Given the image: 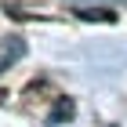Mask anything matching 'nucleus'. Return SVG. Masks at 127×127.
<instances>
[{"label": "nucleus", "instance_id": "obj_1", "mask_svg": "<svg viewBox=\"0 0 127 127\" xmlns=\"http://www.w3.org/2000/svg\"><path fill=\"white\" fill-rule=\"evenodd\" d=\"M76 18H84V22H116V11L113 7H76Z\"/></svg>", "mask_w": 127, "mask_h": 127}, {"label": "nucleus", "instance_id": "obj_2", "mask_svg": "<svg viewBox=\"0 0 127 127\" xmlns=\"http://www.w3.org/2000/svg\"><path fill=\"white\" fill-rule=\"evenodd\" d=\"M69 116H73V102H69V98H62V102H58V109L51 113V124H65Z\"/></svg>", "mask_w": 127, "mask_h": 127}]
</instances>
